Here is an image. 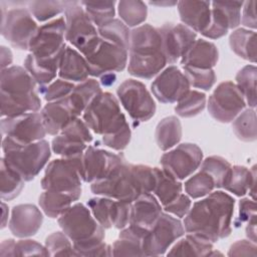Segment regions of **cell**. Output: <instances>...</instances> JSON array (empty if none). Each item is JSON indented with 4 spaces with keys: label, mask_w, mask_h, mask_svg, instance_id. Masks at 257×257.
<instances>
[{
    "label": "cell",
    "mask_w": 257,
    "mask_h": 257,
    "mask_svg": "<svg viewBox=\"0 0 257 257\" xmlns=\"http://www.w3.org/2000/svg\"><path fill=\"white\" fill-rule=\"evenodd\" d=\"M255 6H256V1H247L243 3L241 22H240V24L242 23L245 27L253 29L254 31L257 27Z\"/></svg>",
    "instance_id": "57"
},
{
    "label": "cell",
    "mask_w": 257,
    "mask_h": 257,
    "mask_svg": "<svg viewBox=\"0 0 257 257\" xmlns=\"http://www.w3.org/2000/svg\"><path fill=\"white\" fill-rule=\"evenodd\" d=\"M151 90L160 102L174 103L190 90V83L179 67L171 65L158 74L151 84Z\"/></svg>",
    "instance_id": "21"
},
{
    "label": "cell",
    "mask_w": 257,
    "mask_h": 257,
    "mask_svg": "<svg viewBox=\"0 0 257 257\" xmlns=\"http://www.w3.org/2000/svg\"><path fill=\"white\" fill-rule=\"evenodd\" d=\"M156 184L153 190L154 195L159 200L161 205L166 206L173 202L183 191V184L181 181L176 180L163 169L155 167L153 168Z\"/></svg>",
    "instance_id": "33"
},
{
    "label": "cell",
    "mask_w": 257,
    "mask_h": 257,
    "mask_svg": "<svg viewBox=\"0 0 257 257\" xmlns=\"http://www.w3.org/2000/svg\"><path fill=\"white\" fill-rule=\"evenodd\" d=\"M178 12L184 25L201 34L208 28L211 21V2L179 1Z\"/></svg>",
    "instance_id": "27"
},
{
    "label": "cell",
    "mask_w": 257,
    "mask_h": 257,
    "mask_svg": "<svg viewBox=\"0 0 257 257\" xmlns=\"http://www.w3.org/2000/svg\"><path fill=\"white\" fill-rule=\"evenodd\" d=\"M3 159L25 182L32 181L48 163L51 156L50 145L41 140L29 145H20L3 137Z\"/></svg>",
    "instance_id": "6"
},
{
    "label": "cell",
    "mask_w": 257,
    "mask_h": 257,
    "mask_svg": "<svg viewBox=\"0 0 257 257\" xmlns=\"http://www.w3.org/2000/svg\"><path fill=\"white\" fill-rule=\"evenodd\" d=\"M246 101L233 81H224L218 84L208 99V111L219 122H231L242 110Z\"/></svg>",
    "instance_id": "13"
},
{
    "label": "cell",
    "mask_w": 257,
    "mask_h": 257,
    "mask_svg": "<svg viewBox=\"0 0 257 257\" xmlns=\"http://www.w3.org/2000/svg\"><path fill=\"white\" fill-rule=\"evenodd\" d=\"M100 92V83L93 78H87L74 86L70 94L66 96V100L74 114L78 117L83 113L90 101Z\"/></svg>",
    "instance_id": "32"
},
{
    "label": "cell",
    "mask_w": 257,
    "mask_h": 257,
    "mask_svg": "<svg viewBox=\"0 0 257 257\" xmlns=\"http://www.w3.org/2000/svg\"><path fill=\"white\" fill-rule=\"evenodd\" d=\"M15 240L13 239H6L2 241L0 245V256L1 257H8V256H15Z\"/></svg>",
    "instance_id": "58"
},
{
    "label": "cell",
    "mask_w": 257,
    "mask_h": 257,
    "mask_svg": "<svg viewBox=\"0 0 257 257\" xmlns=\"http://www.w3.org/2000/svg\"><path fill=\"white\" fill-rule=\"evenodd\" d=\"M144 236L131 226L121 229L118 239L112 244V256H145L142 246Z\"/></svg>",
    "instance_id": "35"
},
{
    "label": "cell",
    "mask_w": 257,
    "mask_h": 257,
    "mask_svg": "<svg viewBox=\"0 0 257 257\" xmlns=\"http://www.w3.org/2000/svg\"><path fill=\"white\" fill-rule=\"evenodd\" d=\"M117 12L127 27H138L147 19L148 7L140 0H121L117 2Z\"/></svg>",
    "instance_id": "42"
},
{
    "label": "cell",
    "mask_w": 257,
    "mask_h": 257,
    "mask_svg": "<svg viewBox=\"0 0 257 257\" xmlns=\"http://www.w3.org/2000/svg\"><path fill=\"white\" fill-rule=\"evenodd\" d=\"M80 4L97 28L112 20L115 15V1H81Z\"/></svg>",
    "instance_id": "45"
},
{
    "label": "cell",
    "mask_w": 257,
    "mask_h": 257,
    "mask_svg": "<svg viewBox=\"0 0 257 257\" xmlns=\"http://www.w3.org/2000/svg\"><path fill=\"white\" fill-rule=\"evenodd\" d=\"M127 71L132 76L151 79L168 63L159 28L143 24L131 31Z\"/></svg>",
    "instance_id": "4"
},
{
    "label": "cell",
    "mask_w": 257,
    "mask_h": 257,
    "mask_svg": "<svg viewBox=\"0 0 257 257\" xmlns=\"http://www.w3.org/2000/svg\"><path fill=\"white\" fill-rule=\"evenodd\" d=\"M62 232L72 241L77 256H112V246L104 242V228L89 208L76 203L58 217Z\"/></svg>",
    "instance_id": "2"
},
{
    "label": "cell",
    "mask_w": 257,
    "mask_h": 257,
    "mask_svg": "<svg viewBox=\"0 0 257 257\" xmlns=\"http://www.w3.org/2000/svg\"><path fill=\"white\" fill-rule=\"evenodd\" d=\"M8 216H9L8 207L4 202H2V226H1L2 229H4L8 225Z\"/></svg>",
    "instance_id": "62"
},
{
    "label": "cell",
    "mask_w": 257,
    "mask_h": 257,
    "mask_svg": "<svg viewBox=\"0 0 257 257\" xmlns=\"http://www.w3.org/2000/svg\"><path fill=\"white\" fill-rule=\"evenodd\" d=\"M232 51L239 57L252 63L256 62V32L246 28L234 30L229 37Z\"/></svg>",
    "instance_id": "37"
},
{
    "label": "cell",
    "mask_w": 257,
    "mask_h": 257,
    "mask_svg": "<svg viewBox=\"0 0 257 257\" xmlns=\"http://www.w3.org/2000/svg\"><path fill=\"white\" fill-rule=\"evenodd\" d=\"M231 164L220 156H211L206 158L201 163L200 171L210 175L215 183V188H223L229 173L231 171Z\"/></svg>",
    "instance_id": "46"
},
{
    "label": "cell",
    "mask_w": 257,
    "mask_h": 257,
    "mask_svg": "<svg viewBox=\"0 0 257 257\" xmlns=\"http://www.w3.org/2000/svg\"><path fill=\"white\" fill-rule=\"evenodd\" d=\"M131 204L107 197L91 198L87 202L91 214L104 229L121 230L128 225Z\"/></svg>",
    "instance_id": "20"
},
{
    "label": "cell",
    "mask_w": 257,
    "mask_h": 257,
    "mask_svg": "<svg viewBox=\"0 0 257 257\" xmlns=\"http://www.w3.org/2000/svg\"><path fill=\"white\" fill-rule=\"evenodd\" d=\"M0 185H1V198L4 201H10L14 198L18 197L21 191L24 188V180L23 178L13 170L3 157L1 158L0 162Z\"/></svg>",
    "instance_id": "39"
},
{
    "label": "cell",
    "mask_w": 257,
    "mask_h": 257,
    "mask_svg": "<svg viewBox=\"0 0 257 257\" xmlns=\"http://www.w3.org/2000/svg\"><path fill=\"white\" fill-rule=\"evenodd\" d=\"M202 161V150L196 144L184 143L165 153L160 164L167 174L182 181L190 177L201 166Z\"/></svg>",
    "instance_id": "14"
},
{
    "label": "cell",
    "mask_w": 257,
    "mask_h": 257,
    "mask_svg": "<svg viewBox=\"0 0 257 257\" xmlns=\"http://www.w3.org/2000/svg\"><path fill=\"white\" fill-rule=\"evenodd\" d=\"M219 59L216 45L205 39H196L189 50L181 58L182 66L200 69H213Z\"/></svg>",
    "instance_id": "28"
},
{
    "label": "cell",
    "mask_w": 257,
    "mask_h": 257,
    "mask_svg": "<svg viewBox=\"0 0 257 257\" xmlns=\"http://www.w3.org/2000/svg\"><path fill=\"white\" fill-rule=\"evenodd\" d=\"M256 79L257 68L253 64L244 66L236 74V85L241 91L246 104L251 108L256 106Z\"/></svg>",
    "instance_id": "43"
},
{
    "label": "cell",
    "mask_w": 257,
    "mask_h": 257,
    "mask_svg": "<svg viewBox=\"0 0 257 257\" xmlns=\"http://www.w3.org/2000/svg\"><path fill=\"white\" fill-rule=\"evenodd\" d=\"M182 67L184 74L189 80L190 86L207 91L211 89L216 82V73L214 69H200L189 66Z\"/></svg>",
    "instance_id": "50"
},
{
    "label": "cell",
    "mask_w": 257,
    "mask_h": 257,
    "mask_svg": "<svg viewBox=\"0 0 257 257\" xmlns=\"http://www.w3.org/2000/svg\"><path fill=\"white\" fill-rule=\"evenodd\" d=\"M42 223L43 215L35 205L20 204L12 208L8 227L15 237L27 238L35 235Z\"/></svg>",
    "instance_id": "25"
},
{
    "label": "cell",
    "mask_w": 257,
    "mask_h": 257,
    "mask_svg": "<svg viewBox=\"0 0 257 257\" xmlns=\"http://www.w3.org/2000/svg\"><path fill=\"white\" fill-rule=\"evenodd\" d=\"M72 202H74V200L70 195L51 190H44L38 199L39 206L43 213L52 219L61 216L70 208Z\"/></svg>",
    "instance_id": "38"
},
{
    "label": "cell",
    "mask_w": 257,
    "mask_h": 257,
    "mask_svg": "<svg viewBox=\"0 0 257 257\" xmlns=\"http://www.w3.org/2000/svg\"><path fill=\"white\" fill-rule=\"evenodd\" d=\"M63 52L47 58H38L29 53L24 61V67L36 83L40 86L47 85L54 80L58 73L60 59Z\"/></svg>",
    "instance_id": "31"
},
{
    "label": "cell",
    "mask_w": 257,
    "mask_h": 257,
    "mask_svg": "<svg viewBox=\"0 0 257 257\" xmlns=\"http://www.w3.org/2000/svg\"><path fill=\"white\" fill-rule=\"evenodd\" d=\"M256 187V166L251 169L244 166H232L229 176L223 186V189L234 194L237 197H243L248 192L252 200L255 201Z\"/></svg>",
    "instance_id": "30"
},
{
    "label": "cell",
    "mask_w": 257,
    "mask_h": 257,
    "mask_svg": "<svg viewBox=\"0 0 257 257\" xmlns=\"http://www.w3.org/2000/svg\"><path fill=\"white\" fill-rule=\"evenodd\" d=\"M256 215V202L249 198H243L239 201V214L235 221V225L238 227L242 223L247 222L252 216Z\"/></svg>",
    "instance_id": "56"
},
{
    "label": "cell",
    "mask_w": 257,
    "mask_h": 257,
    "mask_svg": "<svg viewBox=\"0 0 257 257\" xmlns=\"http://www.w3.org/2000/svg\"><path fill=\"white\" fill-rule=\"evenodd\" d=\"M132 139V131L131 127H126L125 130L109 136H102L101 142L104 146L114 150V151H122L130 144Z\"/></svg>",
    "instance_id": "53"
},
{
    "label": "cell",
    "mask_w": 257,
    "mask_h": 257,
    "mask_svg": "<svg viewBox=\"0 0 257 257\" xmlns=\"http://www.w3.org/2000/svg\"><path fill=\"white\" fill-rule=\"evenodd\" d=\"M64 1H32L28 4L31 15L39 22L47 21L64 12Z\"/></svg>",
    "instance_id": "48"
},
{
    "label": "cell",
    "mask_w": 257,
    "mask_h": 257,
    "mask_svg": "<svg viewBox=\"0 0 257 257\" xmlns=\"http://www.w3.org/2000/svg\"><path fill=\"white\" fill-rule=\"evenodd\" d=\"M183 131L180 119L175 115L164 117L156 127V143L162 151H168L178 145L182 139Z\"/></svg>",
    "instance_id": "36"
},
{
    "label": "cell",
    "mask_w": 257,
    "mask_h": 257,
    "mask_svg": "<svg viewBox=\"0 0 257 257\" xmlns=\"http://www.w3.org/2000/svg\"><path fill=\"white\" fill-rule=\"evenodd\" d=\"M12 60H13V55H12L11 50L8 47L2 45L1 46V67H2V69L9 67V65L12 63Z\"/></svg>",
    "instance_id": "60"
},
{
    "label": "cell",
    "mask_w": 257,
    "mask_h": 257,
    "mask_svg": "<svg viewBox=\"0 0 257 257\" xmlns=\"http://www.w3.org/2000/svg\"><path fill=\"white\" fill-rule=\"evenodd\" d=\"M2 136L20 145H29L41 141L46 136L41 114L28 112L1 119Z\"/></svg>",
    "instance_id": "15"
},
{
    "label": "cell",
    "mask_w": 257,
    "mask_h": 257,
    "mask_svg": "<svg viewBox=\"0 0 257 257\" xmlns=\"http://www.w3.org/2000/svg\"><path fill=\"white\" fill-rule=\"evenodd\" d=\"M246 236L250 241H252L253 243H256V215L252 216L247 221Z\"/></svg>",
    "instance_id": "59"
},
{
    "label": "cell",
    "mask_w": 257,
    "mask_h": 257,
    "mask_svg": "<svg viewBox=\"0 0 257 257\" xmlns=\"http://www.w3.org/2000/svg\"><path fill=\"white\" fill-rule=\"evenodd\" d=\"M213 250V243L196 234L188 233L179 240L167 253L168 256H209Z\"/></svg>",
    "instance_id": "34"
},
{
    "label": "cell",
    "mask_w": 257,
    "mask_h": 257,
    "mask_svg": "<svg viewBox=\"0 0 257 257\" xmlns=\"http://www.w3.org/2000/svg\"><path fill=\"white\" fill-rule=\"evenodd\" d=\"M206 94L198 90H189L175 106L176 113L185 118L200 114L206 106Z\"/></svg>",
    "instance_id": "44"
},
{
    "label": "cell",
    "mask_w": 257,
    "mask_h": 257,
    "mask_svg": "<svg viewBox=\"0 0 257 257\" xmlns=\"http://www.w3.org/2000/svg\"><path fill=\"white\" fill-rule=\"evenodd\" d=\"M64 4L65 40L85 57L97 45L100 37L80 2L64 1Z\"/></svg>",
    "instance_id": "9"
},
{
    "label": "cell",
    "mask_w": 257,
    "mask_h": 257,
    "mask_svg": "<svg viewBox=\"0 0 257 257\" xmlns=\"http://www.w3.org/2000/svg\"><path fill=\"white\" fill-rule=\"evenodd\" d=\"M215 189L214 180L207 173L200 171L185 182V191L192 199H199L209 195Z\"/></svg>",
    "instance_id": "47"
},
{
    "label": "cell",
    "mask_w": 257,
    "mask_h": 257,
    "mask_svg": "<svg viewBox=\"0 0 257 257\" xmlns=\"http://www.w3.org/2000/svg\"><path fill=\"white\" fill-rule=\"evenodd\" d=\"M115 79H116V76L114 73H108L100 77V82L104 86H109L115 82Z\"/></svg>",
    "instance_id": "61"
},
{
    "label": "cell",
    "mask_w": 257,
    "mask_h": 257,
    "mask_svg": "<svg viewBox=\"0 0 257 257\" xmlns=\"http://www.w3.org/2000/svg\"><path fill=\"white\" fill-rule=\"evenodd\" d=\"M235 200L223 191L211 192L194 203L183 222L185 232L215 243L232 232Z\"/></svg>",
    "instance_id": "1"
},
{
    "label": "cell",
    "mask_w": 257,
    "mask_h": 257,
    "mask_svg": "<svg viewBox=\"0 0 257 257\" xmlns=\"http://www.w3.org/2000/svg\"><path fill=\"white\" fill-rule=\"evenodd\" d=\"M101 39L120 46L127 51L131 44V30L120 19L113 18L106 24L97 28Z\"/></svg>",
    "instance_id": "40"
},
{
    "label": "cell",
    "mask_w": 257,
    "mask_h": 257,
    "mask_svg": "<svg viewBox=\"0 0 257 257\" xmlns=\"http://www.w3.org/2000/svg\"><path fill=\"white\" fill-rule=\"evenodd\" d=\"M64 38L65 19L59 17L38 27L29 43L28 50L38 58L52 57L65 50Z\"/></svg>",
    "instance_id": "17"
},
{
    "label": "cell",
    "mask_w": 257,
    "mask_h": 257,
    "mask_svg": "<svg viewBox=\"0 0 257 257\" xmlns=\"http://www.w3.org/2000/svg\"><path fill=\"white\" fill-rule=\"evenodd\" d=\"M192 207L191 198L186 194H180L173 202L164 206L166 213L172 214L178 218L185 217Z\"/></svg>",
    "instance_id": "54"
},
{
    "label": "cell",
    "mask_w": 257,
    "mask_h": 257,
    "mask_svg": "<svg viewBox=\"0 0 257 257\" xmlns=\"http://www.w3.org/2000/svg\"><path fill=\"white\" fill-rule=\"evenodd\" d=\"M124 161V156L121 153L113 154L89 146L83 153L82 181L93 183L104 180Z\"/></svg>",
    "instance_id": "19"
},
{
    "label": "cell",
    "mask_w": 257,
    "mask_h": 257,
    "mask_svg": "<svg viewBox=\"0 0 257 257\" xmlns=\"http://www.w3.org/2000/svg\"><path fill=\"white\" fill-rule=\"evenodd\" d=\"M232 130L237 139L243 142L251 143L257 139L256 112L254 108L242 110L233 120Z\"/></svg>",
    "instance_id": "41"
},
{
    "label": "cell",
    "mask_w": 257,
    "mask_h": 257,
    "mask_svg": "<svg viewBox=\"0 0 257 257\" xmlns=\"http://www.w3.org/2000/svg\"><path fill=\"white\" fill-rule=\"evenodd\" d=\"M256 243H253L250 240H238L230 246L228 255L229 256H253L255 257L256 252Z\"/></svg>",
    "instance_id": "55"
},
{
    "label": "cell",
    "mask_w": 257,
    "mask_h": 257,
    "mask_svg": "<svg viewBox=\"0 0 257 257\" xmlns=\"http://www.w3.org/2000/svg\"><path fill=\"white\" fill-rule=\"evenodd\" d=\"M46 133L57 136L71 120L77 118L69 106L66 97L47 102L40 111Z\"/></svg>",
    "instance_id": "26"
},
{
    "label": "cell",
    "mask_w": 257,
    "mask_h": 257,
    "mask_svg": "<svg viewBox=\"0 0 257 257\" xmlns=\"http://www.w3.org/2000/svg\"><path fill=\"white\" fill-rule=\"evenodd\" d=\"M161 214V203L156 196L152 193L143 194L131 204L128 226L146 235Z\"/></svg>",
    "instance_id": "24"
},
{
    "label": "cell",
    "mask_w": 257,
    "mask_h": 257,
    "mask_svg": "<svg viewBox=\"0 0 257 257\" xmlns=\"http://www.w3.org/2000/svg\"><path fill=\"white\" fill-rule=\"evenodd\" d=\"M89 75L101 77L108 73L122 71L128 59L127 50L100 38L93 50L85 56Z\"/></svg>",
    "instance_id": "16"
},
{
    "label": "cell",
    "mask_w": 257,
    "mask_h": 257,
    "mask_svg": "<svg viewBox=\"0 0 257 257\" xmlns=\"http://www.w3.org/2000/svg\"><path fill=\"white\" fill-rule=\"evenodd\" d=\"M243 3L238 1L211 2V21L202 34L210 39H218L225 36L229 29L238 27L241 22Z\"/></svg>",
    "instance_id": "23"
},
{
    "label": "cell",
    "mask_w": 257,
    "mask_h": 257,
    "mask_svg": "<svg viewBox=\"0 0 257 257\" xmlns=\"http://www.w3.org/2000/svg\"><path fill=\"white\" fill-rule=\"evenodd\" d=\"M92 142V135L84 120L79 117L71 120L53 138L51 150L63 158L83 155L87 145Z\"/></svg>",
    "instance_id": "18"
},
{
    "label": "cell",
    "mask_w": 257,
    "mask_h": 257,
    "mask_svg": "<svg viewBox=\"0 0 257 257\" xmlns=\"http://www.w3.org/2000/svg\"><path fill=\"white\" fill-rule=\"evenodd\" d=\"M184 234L183 223L169 213L162 212L154 226L143 238L144 255L161 256L166 254L170 246Z\"/></svg>",
    "instance_id": "11"
},
{
    "label": "cell",
    "mask_w": 257,
    "mask_h": 257,
    "mask_svg": "<svg viewBox=\"0 0 257 257\" xmlns=\"http://www.w3.org/2000/svg\"><path fill=\"white\" fill-rule=\"evenodd\" d=\"M71 240L63 232H54L47 236L45 247L49 256H77Z\"/></svg>",
    "instance_id": "49"
},
{
    "label": "cell",
    "mask_w": 257,
    "mask_h": 257,
    "mask_svg": "<svg viewBox=\"0 0 257 257\" xmlns=\"http://www.w3.org/2000/svg\"><path fill=\"white\" fill-rule=\"evenodd\" d=\"M37 29L38 25L29 10L14 8L4 11L2 9L1 34L13 47L28 50Z\"/></svg>",
    "instance_id": "12"
},
{
    "label": "cell",
    "mask_w": 257,
    "mask_h": 257,
    "mask_svg": "<svg viewBox=\"0 0 257 257\" xmlns=\"http://www.w3.org/2000/svg\"><path fill=\"white\" fill-rule=\"evenodd\" d=\"M116 95L135 122L148 121L156 113L157 105L152 94L139 80L130 78L121 82L116 89Z\"/></svg>",
    "instance_id": "10"
},
{
    "label": "cell",
    "mask_w": 257,
    "mask_h": 257,
    "mask_svg": "<svg viewBox=\"0 0 257 257\" xmlns=\"http://www.w3.org/2000/svg\"><path fill=\"white\" fill-rule=\"evenodd\" d=\"M73 82L64 80V79H56L50 82L47 85H42L39 88V91L43 94L44 99L49 101H55L61 98H64L70 94V92L74 88Z\"/></svg>",
    "instance_id": "51"
},
{
    "label": "cell",
    "mask_w": 257,
    "mask_h": 257,
    "mask_svg": "<svg viewBox=\"0 0 257 257\" xmlns=\"http://www.w3.org/2000/svg\"><path fill=\"white\" fill-rule=\"evenodd\" d=\"M58 75L67 81L82 82L89 75V68L85 57L75 48L66 46L59 64Z\"/></svg>",
    "instance_id": "29"
},
{
    "label": "cell",
    "mask_w": 257,
    "mask_h": 257,
    "mask_svg": "<svg viewBox=\"0 0 257 257\" xmlns=\"http://www.w3.org/2000/svg\"><path fill=\"white\" fill-rule=\"evenodd\" d=\"M0 88L2 117L37 112L41 107L36 81L21 66L13 65L1 70Z\"/></svg>",
    "instance_id": "5"
},
{
    "label": "cell",
    "mask_w": 257,
    "mask_h": 257,
    "mask_svg": "<svg viewBox=\"0 0 257 257\" xmlns=\"http://www.w3.org/2000/svg\"><path fill=\"white\" fill-rule=\"evenodd\" d=\"M83 120L89 130L101 136L114 135L130 126L118 99L107 91H101L90 101L83 111Z\"/></svg>",
    "instance_id": "7"
},
{
    "label": "cell",
    "mask_w": 257,
    "mask_h": 257,
    "mask_svg": "<svg viewBox=\"0 0 257 257\" xmlns=\"http://www.w3.org/2000/svg\"><path fill=\"white\" fill-rule=\"evenodd\" d=\"M168 63L174 64L185 55L197 39V33L183 23L168 22L159 27Z\"/></svg>",
    "instance_id": "22"
},
{
    "label": "cell",
    "mask_w": 257,
    "mask_h": 257,
    "mask_svg": "<svg viewBox=\"0 0 257 257\" xmlns=\"http://www.w3.org/2000/svg\"><path fill=\"white\" fill-rule=\"evenodd\" d=\"M14 254L15 256H49L45 246L31 239L17 241Z\"/></svg>",
    "instance_id": "52"
},
{
    "label": "cell",
    "mask_w": 257,
    "mask_h": 257,
    "mask_svg": "<svg viewBox=\"0 0 257 257\" xmlns=\"http://www.w3.org/2000/svg\"><path fill=\"white\" fill-rule=\"evenodd\" d=\"M82 158L83 155H78L51 161L45 169L41 188L66 193L77 201L81 196Z\"/></svg>",
    "instance_id": "8"
},
{
    "label": "cell",
    "mask_w": 257,
    "mask_h": 257,
    "mask_svg": "<svg viewBox=\"0 0 257 257\" xmlns=\"http://www.w3.org/2000/svg\"><path fill=\"white\" fill-rule=\"evenodd\" d=\"M156 179L153 168L124 161L106 179L91 183L94 195L133 203L146 193H153Z\"/></svg>",
    "instance_id": "3"
}]
</instances>
